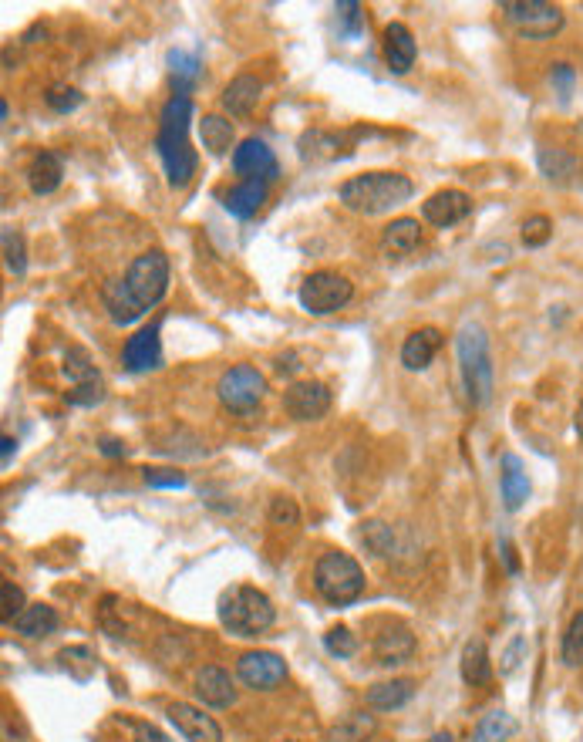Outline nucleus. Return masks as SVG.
Here are the masks:
<instances>
[{
  "instance_id": "nucleus-53",
  "label": "nucleus",
  "mask_w": 583,
  "mask_h": 742,
  "mask_svg": "<svg viewBox=\"0 0 583 742\" xmlns=\"http://www.w3.org/2000/svg\"><path fill=\"white\" fill-rule=\"evenodd\" d=\"M577 436L583 442V402H580V412H577Z\"/></svg>"
},
{
  "instance_id": "nucleus-29",
  "label": "nucleus",
  "mask_w": 583,
  "mask_h": 742,
  "mask_svg": "<svg viewBox=\"0 0 583 742\" xmlns=\"http://www.w3.org/2000/svg\"><path fill=\"white\" fill-rule=\"evenodd\" d=\"M462 678L469 685H486L493 678V662H489V648L482 638H469L462 648Z\"/></svg>"
},
{
  "instance_id": "nucleus-50",
  "label": "nucleus",
  "mask_w": 583,
  "mask_h": 742,
  "mask_svg": "<svg viewBox=\"0 0 583 742\" xmlns=\"http://www.w3.org/2000/svg\"><path fill=\"white\" fill-rule=\"evenodd\" d=\"M297 368H300V365H297V355H294V351H287V355H280V358H277V371H280V375H294Z\"/></svg>"
},
{
  "instance_id": "nucleus-43",
  "label": "nucleus",
  "mask_w": 583,
  "mask_h": 742,
  "mask_svg": "<svg viewBox=\"0 0 583 742\" xmlns=\"http://www.w3.org/2000/svg\"><path fill=\"white\" fill-rule=\"evenodd\" d=\"M550 85H553V92H557V98L563 105L570 102V95H573V88H577V71H573L570 65H553L550 68Z\"/></svg>"
},
{
  "instance_id": "nucleus-21",
  "label": "nucleus",
  "mask_w": 583,
  "mask_h": 742,
  "mask_svg": "<svg viewBox=\"0 0 583 742\" xmlns=\"http://www.w3.org/2000/svg\"><path fill=\"white\" fill-rule=\"evenodd\" d=\"M442 331L439 328H418L405 338L402 345V365L408 371H425L428 365H432V358L439 355L442 348Z\"/></svg>"
},
{
  "instance_id": "nucleus-14",
  "label": "nucleus",
  "mask_w": 583,
  "mask_h": 742,
  "mask_svg": "<svg viewBox=\"0 0 583 742\" xmlns=\"http://www.w3.org/2000/svg\"><path fill=\"white\" fill-rule=\"evenodd\" d=\"M162 321H152L149 328L135 331L122 348V365L125 371H156L162 368V338H159Z\"/></svg>"
},
{
  "instance_id": "nucleus-31",
  "label": "nucleus",
  "mask_w": 583,
  "mask_h": 742,
  "mask_svg": "<svg viewBox=\"0 0 583 742\" xmlns=\"http://www.w3.org/2000/svg\"><path fill=\"white\" fill-rule=\"evenodd\" d=\"M199 139H203V149L209 156H226L233 146V122L223 119V115H203V122H199Z\"/></svg>"
},
{
  "instance_id": "nucleus-24",
  "label": "nucleus",
  "mask_w": 583,
  "mask_h": 742,
  "mask_svg": "<svg viewBox=\"0 0 583 742\" xmlns=\"http://www.w3.org/2000/svg\"><path fill=\"white\" fill-rule=\"evenodd\" d=\"M260 92H263V85L253 75H240V78H233L230 85H226V92H223V108L226 112L233 115V119H247V115L257 108V102H260Z\"/></svg>"
},
{
  "instance_id": "nucleus-45",
  "label": "nucleus",
  "mask_w": 583,
  "mask_h": 742,
  "mask_svg": "<svg viewBox=\"0 0 583 742\" xmlns=\"http://www.w3.org/2000/svg\"><path fill=\"white\" fill-rule=\"evenodd\" d=\"M68 405H81V409H91V405L105 402V382H88V385H75L65 395Z\"/></svg>"
},
{
  "instance_id": "nucleus-47",
  "label": "nucleus",
  "mask_w": 583,
  "mask_h": 742,
  "mask_svg": "<svg viewBox=\"0 0 583 742\" xmlns=\"http://www.w3.org/2000/svg\"><path fill=\"white\" fill-rule=\"evenodd\" d=\"M0 591H4V611H0V618L14 621L17 614L27 608V604H24V591L14 581H4V584H0Z\"/></svg>"
},
{
  "instance_id": "nucleus-17",
  "label": "nucleus",
  "mask_w": 583,
  "mask_h": 742,
  "mask_svg": "<svg viewBox=\"0 0 583 742\" xmlns=\"http://www.w3.org/2000/svg\"><path fill=\"white\" fill-rule=\"evenodd\" d=\"M196 695H199V702L209 705V709H230L236 702V685L226 668L203 665L196 675Z\"/></svg>"
},
{
  "instance_id": "nucleus-28",
  "label": "nucleus",
  "mask_w": 583,
  "mask_h": 742,
  "mask_svg": "<svg viewBox=\"0 0 583 742\" xmlns=\"http://www.w3.org/2000/svg\"><path fill=\"white\" fill-rule=\"evenodd\" d=\"M61 176H65L61 159L54 156V152H38L31 162V169H27V186H31V193L48 196L61 186Z\"/></svg>"
},
{
  "instance_id": "nucleus-32",
  "label": "nucleus",
  "mask_w": 583,
  "mask_h": 742,
  "mask_svg": "<svg viewBox=\"0 0 583 742\" xmlns=\"http://www.w3.org/2000/svg\"><path fill=\"white\" fill-rule=\"evenodd\" d=\"M513 732H516L513 716L503 709H496V712H489V716L479 719L476 732H472V742H506Z\"/></svg>"
},
{
  "instance_id": "nucleus-35",
  "label": "nucleus",
  "mask_w": 583,
  "mask_h": 742,
  "mask_svg": "<svg viewBox=\"0 0 583 742\" xmlns=\"http://www.w3.org/2000/svg\"><path fill=\"white\" fill-rule=\"evenodd\" d=\"M361 544L371 550L375 557H391V550H395V533H391L388 523L381 520H368L361 527Z\"/></svg>"
},
{
  "instance_id": "nucleus-11",
  "label": "nucleus",
  "mask_w": 583,
  "mask_h": 742,
  "mask_svg": "<svg viewBox=\"0 0 583 742\" xmlns=\"http://www.w3.org/2000/svg\"><path fill=\"white\" fill-rule=\"evenodd\" d=\"M284 409L294 422L321 419V415H327V409H331V388L324 382H311V378L294 382L284 392Z\"/></svg>"
},
{
  "instance_id": "nucleus-49",
  "label": "nucleus",
  "mask_w": 583,
  "mask_h": 742,
  "mask_svg": "<svg viewBox=\"0 0 583 742\" xmlns=\"http://www.w3.org/2000/svg\"><path fill=\"white\" fill-rule=\"evenodd\" d=\"M98 449H102V456H108V459H118V456H125V442L122 439H115V436H105L102 442H98Z\"/></svg>"
},
{
  "instance_id": "nucleus-52",
  "label": "nucleus",
  "mask_w": 583,
  "mask_h": 742,
  "mask_svg": "<svg viewBox=\"0 0 583 742\" xmlns=\"http://www.w3.org/2000/svg\"><path fill=\"white\" fill-rule=\"evenodd\" d=\"M499 547H503V560H506L509 574H516V570H519V560H516V550H513V544H509V540L503 537V544H499Z\"/></svg>"
},
{
  "instance_id": "nucleus-37",
  "label": "nucleus",
  "mask_w": 583,
  "mask_h": 742,
  "mask_svg": "<svg viewBox=\"0 0 583 742\" xmlns=\"http://www.w3.org/2000/svg\"><path fill=\"white\" fill-rule=\"evenodd\" d=\"M4 264L14 277H21L27 270V250H24V237L17 230H4Z\"/></svg>"
},
{
  "instance_id": "nucleus-12",
  "label": "nucleus",
  "mask_w": 583,
  "mask_h": 742,
  "mask_svg": "<svg viewBox=\"0 0 583 742\" xmlns=\"http://www.w3.org/2000/svg\"><path fill=\"white\" fill-rule=\"evenodd\" d=\"M233 173L243 179H263V183H273L280 176V162L273 156V149L260 139H243L240 146L233 149Z\"/></svg>"
},
{
  "instance_id": "nucleus-46",
  "label": "nucleus",
  "mask_w": 583,
  "mask_h": 742,
  "mask_svg": "<svg viewBox=\"0 0 583 742\" xmlns=\"http://www.w3.org/2000/svg\"><path fill=\"white\" fill-rule=\"evenodd\" d=\"M58 658H61V665H65V668H71V672H75V678H78V682H81V668H78V665H85L88 672H95V655H91V648H85V645L65 648V651H61Z\"/></svg>"
},
{
  "instance_id": "nucleus-36",
  "label": "nucleus",
  "mask_w": 583,
  "mask_h": 742,
  "mask_svg": "<svg viewBox=\"0 0 583 742\" xmlns=\"http://www.w3.org/2000/svg\"><path fill=\"white\" fill-rule=\"evenodd\" d=\"M560 655H563V662H567L570 668L583 665V611L573 614V621L567 624V631H563Z\"/></svg>"
},
{
  "instance_id": "nucleus-19",
  "label": "nucleus",
  "mask_w": 583,
  "mask_h": 742,
  "mask_svg": "<svg viewBox=\"0 0 583 742\" xmlns=\"http://www.w3.org/2000/svg\"><path fill=\"white\" fill-rule=\"evenodd\" d=\"M499 493H503V506L509 513H516L530 500V476L523 469V459L513 456V452L499 459Z\"/></svg>"
},
{
  "instance_id": "nucleus-48",
  "label": "nucleus",
  "mask_w": 583,
  "mask_h": 742,
  "mask_svg": "<svg viewBox=\"0 0 583 742\" xmlns=\"http://www.w3.org/2000/svg\"><path fill=\"white\" fill-rule=\"evenodd\" d=\"M132 742H172L166 732L159 726H152V722H135V736Z\"/></svg>"
},
{
  "instance_id": "nucleus-20",
  "label": "nucleus",
  "mask_w": 583,
  "mask_h": 742,
  "mask_svg": "<svg viewBox=\"0 0 583 742\" xmlns=\"http://www.w3.org/2000/svg\"><path fill=\"white\" fill-rule=\"evenodd\" d=\"M418 243H422V226L412 216H398V220H391L385 230H381V253H385L388 260H402L408 253L418 250Z\"/></svg>"
},
{
  "instance_id": "nucleus-13",
  "label": "nucleus",
  "mask_w": 583,
  "mask_h": 742,
  "mask_svg": "<svg viewBox=\"0 0 583 742\" xmlns=\"http://www.w3.org/2000/svg\"><path fill=\"white\" fill-rule=\"evenodd\" d=\"M169 722L186 742H223V729L213 716H206L203 709L189 702H172L166 709Z\"/></svg>"
},
{
  "instance_id": "nucleus-25",
  "label": "nucleus",
  "mask_w": 583,
  "mask_h": 742,
  "mask_svg": "<svg viewBox=\"0 0 583 742\" xmlns=\"http://www.w3.org/2000/svg\"><path fill=\"white\" fill-rule=\"evenodd\" d=\"M412 695H415L412 678H391V682L371 685L368 695H364V702H368L371 709H378V712H395V709H402V705L412 702Z\"/></svg>"
},
{
  "instance_id": "nucleus-42",
  "label": "nucleus",
  "mask_w": 583,
  "mask_h": 742,
  "mask_svg": "<svg viewBox=\"0 0 583 742\" xmlns=\"http://www.w3.org/2000/svg\"><path fill=\"white\" fill-rule=\"evenodd\" d=\"M300 510L290 496H273L270 500V523L273 527H297Z\"/></svg>"
},
{
  "instance_id": "nucleus-16",
  "label": "nucleus",
  "mask_w": 583,
  "mask_h": 742,
  "mask_svg": "<svg viewBox=\"0 0 583 742\" xmlns=\"http://www.w3.org/2000/svg\"><path fill=\"white\" fill-rule=\"evenodd\" d=\"M371 651H375L378 665H385V668L405 665L408 658L415 655V635H412V628H408V624H402V621L385 624V628H381L378 635H375V641H371Z\"/></svg>"
},
{
  "instance_id": "nucleus-39",
  "label": "nucleus",
  "mask_w": 583,
  "mask_h": 742,
  "mask_svg": "<svg viewBox=\"0 0 583 742\" xmlns=\"http://www.w3.org/2000/svg\"><path fill=\"white\" fill-rule=\"evenodd\" d=\"M324 648L331 651L334 658H351L354 651H358V638L351 635V628H344V624H337L324 635Z\"/></svg>"
},
{
  "instance_id": "nucleus-38",
  "label": "nucleus",
  "mask_w": 583,
  "mask_h": 742,
  "mask_svg": "<svg viewBox=\"0 0 583 742\" xmlns=\"http://www.w3.org/2000/svg\"><path fill=\"white\" fill-rule=\"evenodd\" d=\"M44 102H48L58 115H68V112H75L81 102H85V95H81L78 88H71V85H51L48 95H44Z\"/></svg>"
},
{
  "instance_id": "nucleus-9",
  "label": "nucleus",
  "mask_w": 583,
  "mask_h": 742,
  "mask_svg": "<svg viewBox=\"0 0 583 742\" xmlns=\"http://www.w3.org/2000/svg\"><path fill=\"white\" fill-rule=\"evenodd\" d=\"M216 395H220V402L230 412L247 415L257 409L263 402V395H267V378H263L253 365H233V368H226L220 375V382H216Z\"/></svg>"
},
{
  "instance_id": "nucleus-55",
  "label": "nucleus",
  "mask_w": 583,
  "mask_h": 742,
  "mask_svg": "<svg viewBox=\"0 0 583 742\" xmlns=\"http://www.w3.org/2000/svg\"><path fill=\"white\" fill-rule=\"evenodd\" d=\"M290 742H297V739H290Z\"/></svg>"
},
{
  "instance_id": "nucleus-22",
  "label": "nucleus",
  "mask_w": 583,
  "mask_h": 742,
  "mask_svg": "<svg viewBox=\"0 0 583 742\" xmlns=\"http://www.w3.org/2000/svg\"><path fill=\"white\" fill-rule=\"evenodd\" d=\"M267 189H270V183H263V179H243V183H236L223 199L226 213L236 216V220H250V216H257L260 206L267 203Z\"/></svg>"
},
{
  "instance_id": "nucleus-5",
  "label": "nucleus",
  "mask_w": 583,
  "mask_h": 742,
  "mask_svg": "<svg viewBox=\"0 0 583 742\" xmlns=\"http://www.w3.org/2000/svg\"><path fill=\"white\" fill-rule=\"evenodd\" d=\"M216 614H220L223 628L236 638H257L277 621L273 601L250 584H236L230 591H223L220 604H216Z\"/></svg>"
},
{
  "instance_id": "nucleus-2",
  "label": "nucleus",
  "mask_w": 583,
  "mask_h": 742,
  "mask_svg": "<svg viewBox=\"0 0 583 742\" xmlns=\"http://www.w3.org/2000/svg\"><path fill=\"white\" fill-rule=\"evenodd\" d=\"M196 105L189 95H172L166 108H162L159 119V135H156V149L162 159V169H166V179L172 189H182L193 183L199 156L196 149L189 146V125H193Z\"/></svg>"
},
{
  "instance_id": "nucleus-33",
  "label": "nucleus",
  "mask_w": 583,
  "mask_h": 742,
  "mask_svg": "<svg viewBox=\"0 0 583 742\" xmlns=\"http://www.w3.org/2000/svg\"><path fill=\"white\" fill-rule=\"evenodd\" d=\"M371 736H375V719L361 712H351L331 729V742H368Z\"/></svg>"
},
{
  "instance_id": "nucleus-30",
  "label": "nucleus",
  "mask_w": 583,
  "mask_h": 742,
  "mask_svg": "<svg viewBox=\"0 0 583 742\" xmlns=\"http://www.w3.org/2000/svg\"><path fill=\"white\" fill-rule=\"evenodd\" d=\"M297 149H300V159L304 162H331V159H337V152H341V139H337L334 132L311 129V132L300 135Z\"/></svg>"
},
{
  "instance_id": "nucleus-18",
  "label": "nucleus",
  "mask_w": 583,
  "mask_h": 742,
  "mask_svg": "<svg viewBox=\"0 0 583 742\" xmlns=\"http://www.w3.org/2000/svg\"><path fill=\"white\" fill-rule=\"evenodd\" d=\"M415 58H418L415 34L408 31V24L391 21L385 27V61L391 68V75H408V71L415 68Z\"/></svg>"
},
{
  "instance_id": "nucleus-15",
  "label": "nucleus",
  "mask_w": 583,
  "mask_h": 742,
  "mask_svg": "<svg viewBox=\"0 0 583 742\" xmlns=\"http://www.w3.org/2000/svg\"><path fill=\"white\" fill-rule=\"evenodd\" d=\"M472 213V196L462 193V189H439L422 203V216L439 230H449V226L462 223Z\"/></svg>"
},
{
  "instance_id": "nucleus-7",
  "label": "nucleus",
  "mask_w": 583,
  "mask_h": 742,
  "mask_svg": "<svg viewBox=\"0 0 583 742\" xmlns=\"http://www.w3.org/2000/svg\"><path fill=\"white\" fill-rule=\"evenodd\" d=\"M354 297V284L337 270H314V274L304 277L297 291V301L307 314L314 318H324V314H334L341 307H348Z\"/></svg>"
},
{
  "instance_id": "nucleus-54",
  "label": "nucleus",
  "mask_w": 583,
  "mask_h": 742,
  "mask_svg": "<svg viewBox=\"0 0 583 742\" xmlns=\"http://www.w3.org/2000/svg\"><path fill=\"white\" fill-rule=\"evenodd\" d=\"M432 742H452V736H449V732H435Z\"/></svg>"
},
{
  "instance_id": "nucleus-10",
  "label": "nucleus",
  "mask_w": 583,
  "mask_h": 742,
  "mask_svg": "<svg viewBox=\"0 0 583 742\" xmlns=\"http://www.w3.org/2000/svg\"><path fill=\"white\" fill-rule=\"evenodd\" d=\"M236 675L240 682L253 692H273L277 685H284L287 678V662L277 651H247L236 662Z\"/></svg>"
},
{
  "instance_id": "nucleus-51",
  "label": "nucleus",
  "mask_w": 583,
  "mask_h": 742,
  "mask_svg": "<svg viewBox=\"0 0 583 742\" xmlns=\"http://www.w3.org/2000/svg\"><path fill=\"white\" fill-rule=\"evenodd\" d=\"M14 452H17V442H14L11 436H4V439H0V456H4V459H0V463H4V469L11 466V456H14Z\"/></svg>"
},
{
  "instance_id": "nucleus-40",
  "label": "nucleus",
  "mask_w": 583,
  "mask_h": 742,
  "mask_svg": "<svg viewBox=\"0 0 583 742\" xmlns=\"http://www.w3.org/2000/svg\"><path fill=\"white\" fill-rule=\"evenodd\" d=\"M364 7L358 4V0H341V4H334V14H337V21L344 24V34L348 38H358L361 34V27H364Z\"/></svg>"
},
{
  "instance_id": "nucleus-41",
  "label": "nucleus",
  "mask_w": 583,
  "mask_h": 742,
  "mask_svg": "<svg viewBox=\"0 0 583 742\" xmlns=\"http://www.w3.org/2000/svg\"><path fill=\"white\" fill-rule=\"evenodd\" d=\"M142 479L149 486H156V490H182V486H186V476H182L179 469H162V466L142 469Z\"/></svg>"
},
{
  "instance_id": "nucleus-1",
  "label": "nucleus",
  "mask_w": 583,
  "mask_h": 742,
  "mask_svg": "<svg viewBox=\"0 0 583 742\" xmlns=\"http://www.w3.org/2000/svg\"><path fill=\"white\" fill-rule=\"evenodd\" d=\"M169 291V257L162 250H145L132 260L125 277L108 280L102 301L112 324L129 328L156 307Z\"/></svg>"
},
{
  "instance_id": "nucleus-34",
  "label": "nucleus",
  "mask_w": 583,
  "mask_h": 742,
  "mask_svg": "<svg viewBox=\"0 0 583 742\" xmlns=\"http://www.w3.org/2000/svg\"><path fill=\"white\" fill-rule=\"evenodd\" d=\"M65 375L71 385H88V382H102V375H98L95 361L85 348H68L65 355Z\"/></svg>"
},
{
  "instance_id": "nucleus-44",
  "label": "nucleus",
  "mask_w": 583,
  "mask_h": 742,
  "mask_svg": "<svg viewBox=\"0 0 583 742\" xmlns=\"http://www.w3.org/2000/svg\"><path fill=\"white\" fill-rule=\"evenodd\" d=\"M550 237H553L550 216H530V220L523 223V243H526V247H543Z\"/></svg>"
},
{
  "instance_id": "nucleus-3",
  "label": "nucleus",
  "mask_w": 583,
  "mask_h": 742,
  "mask_svg": "<svg viewBox=\"0 0 583 742\" xmlns=\"http://www.w3.org/2000/svg\"><path fill=\"white\" fill-rule=\"evenodd\" d=\"M412 196H415L412 179L402 173H361V176H351L348 183H341V189H337V199H341L351 213H361V216L391 213L402 203H408Z\"/></svg>"
},
{
  "instance_id": "nucleus-27",
  "label": "nucleus",
  "mask_w": 583,
  "mask_h": 742,
  "mask_svg": "<svg viewBox=\"0 0 583 742\" xmlns=\"http://www.w3.org/2000/svg\"><path fill=\"white\" fill-rule=\"evenodd\" d=\"M58 611L51 608V604H27V608L14 618V631L24 638H48L58 631Z\"/></svg>"
},
{
  "instance_id": "nucleus-6",
  "label": "nucleus",
  "mask_w": 583,
  "mask_h": 742,
  "mask_svg": "<svg viewBox=\"0 0 583 742\" xmlns=\"http://www.w3.org/2000/svg\"><path fill=\"white\" fill-rule=\"evenodd\" d=\"M314 591L334 608H348L364 594V570L351 554L327 550L314 564Z\"/></svg>"
},
{
  "instance_id": "nucleus-8",
  "label": "nucleus",
  "mask_w": 583,
  "mask_h": 742,
  "mask_svg": "<svg viewBox=\"0 0 583 742\" xmlns=\"http://www.w3.org/2000/svg\"><path fill=\"white\" fill-rule=\"evenodd\" d=\"M499 11L516 34L530 41H546L563 27V11L557 4H546V0H503Z\"/></svg>"
},
{
  "instance_id": "nucleus-4",
  "label": "nucleus",
  "mask_w": 583,
  "mask_h": 742,
  "mask_svg": "<svg viewBox=\"0 0 583 742\" xmlns=\"http://www.w3.org/2000/svg\"><path fill=\"white\" fill-rule=\"evenodd\" d=\"M455 355H459L462 385H466L469 405H489L493 398V351H489V331L479 321H466L455 334Z\"/></svg>"
},
{
  "instance_id": "nucleus-26",
  "label": "nucleus",
  "mask_w": 583,
  "mask_h": 742,
  "mask_svg": "<svg viewBox=\"0 0 583 742\" xmlns=\"http://www.w3.org/2000/svg\"><path fill=\"white\" fill-rule=\"evenodd\" d=\"M169 78H172V92L176 95H193V88L203 78V61L196 58L193 51L172 48L169 51Z\"/></svg>"
},
{
  "instance_id": "nucleus-23",
  "label": "nucleus",
  "mask_w": 583,
  "mask_h": 742,
  "mask_svg": "<svg viewBox=\"0 0 583 742\" xmlns=\"http://www.w3.org/2000/svg\"><path fill=\"white\" fill-rule=\"evenodd\" d=\"M536 162H540V173L557 186H567L580 176V159L573 156L570 149H557V146H540L536 152Z\"/></svg>"
}]
</instances>
